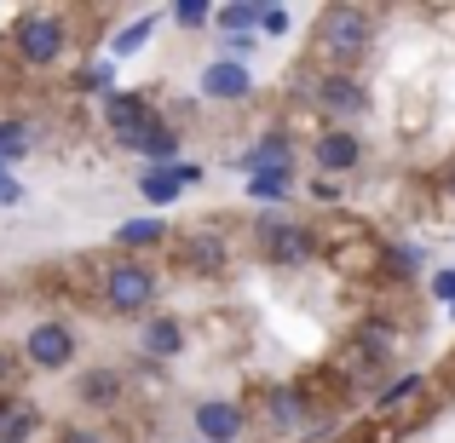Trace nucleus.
Here are the masks:
<instances>
[{
	"instance_id": "nucleus-1",
	"label": "nucleus",
	"mask_w": 455,
	"mask_h": 443,
	"mask_svg": "<svg viewBox=\"0 0 455 443\" xmlns=\"http://www.w3.org/2000/svg\"><path fill=\"white\" fill-rule=\"evenodd\" d=\"M317 41L329 58H340V64H352V58L369 52V18L357 6H329L317 23Z\"/></svg>"
},
{
	"instance_id": "nucleus-2",
	"label": "nucleus",
	"mask_w": 455,
	"mask_h": 443,
	"mask_svg": "<svg viewBox=\"0 0 455 443\" xmlns=\"http://www.w3.org/2000/svg\"><path fill=\"white\" fill-rule=\"evenodd\" d=\"M12 41H18V52L29 58V64H52V58L64 52V23H58L52 12H23Z\"/></svg>"
},
{
	"instance_id": "nucleus-3",
	"label": "nucleus",
	"mask_w": 455,
	"mask_h": 443,
	"mask_svg": "<svg viewBox=\"0 0 455 443\" xmlns=\"http://www.w3.org/2000/svg\"><path fill=\"white\" fill-rule=\"evenodd\" d=\"M104 294H110V305L122 311V317H139V311L150 305V294H156L150 265H110V282H104Z\"/></svg>"
},
{
	"instance_id": "nucleus-4",
	"label": "nucleus",
	"mask_w": 455,
	"mask_h": 443,
	"mask_svg": "<svg viewBox=\"0 0 455 443\" xmlns=\"http://www.w3.org/2000/svg\"><path fill=\"white\" fill-rule=\"evenodd\" d=\"M23 352H29V363H35V368H64L69 357H76V340H69L64 322H41V328H29Z\"/></svg>"
},
{
	"instance_id": "nucleus-5",
	"label": "nucleus",
	"mask_w": 455,
	"mask_h": 443,
	"mask_svg": "<svg viewBox=\"0 0 455 443\" xmlns=\"http://www.w3.org/2000/svg\"><path fill=\"white\" fill-rule=\"evenodd\" d=\"M259 242H266V254L277 259V265H306L311 259V236L289 219H266L259 225Z\"/></svg>"
},
{
	"instance_id": "nucleus-6",
	"label": "nucleus",
	"mask_w": 455,
	"mask_h": 443,
	"mask_svg": "<svg viewBox=\"0 0 455 443\" xmlns=\"http://www.w3.org/2000/svg\"><path fill=\"white\" fill-rule=\"evenodd\" d=\"M104 122H110V133L122 138L127 150H133V145H139V133H145L156 115H150V104H145V99H133V92H116V99L104 104Z\"/></svg>"
},
{
	"instance_id": "nucleus-7",
	"label": "nucleus",
	"mask_w": 455,
	"mask_h": 443,
	"mask_svg": "<svg viewBox=\"0 0 455 443\" xmlns=\"http://www.w3.org/2000/svg\"><path fill=\"white\" fill-rule=\"evenodd\" d=\"M317 104L352 122V115H363V110H369V92L357 87L352 75H323V81H317Z\"/></svg>"
},
{
	"instance_id": "nucleus-8",
	"label": "nucleus",
	"mask_w": 455,
	"mask_h": 443,
	"mask_svg": "<svg viewBox=\"0 0 455 443\" xmlns=\"http://www.w3.org/2000/svg\"><path fill=\"white\" fill-rule=\"evenodd\" d=\"M196 178H202V167H196V162H167V167H145V178H139V185H145V196H150V202H173L179 190L196 185Z\"/></svg>"
},
{
	"instance_id": "nucleus-9",
	"label": "nucleus",
	"mask_w": 455,
	"mask_h": 443,
	"mask_svg": "<svg viewBox=\"0 0 455 443\" xmlns=\"http://www.w3.org/2000/svg\"><path fill=\"white\" fill-rule=\"evenodd\" d=\"M196 432H202V443H231L236 432H243V409H236V403L208 398L196 409Z\"/></svg>"
},
{
	"instance_id": "nucleus-10",
	"label": "nucleus",
	"mask_w": 455,
	"mask_h": 443,
	"mask_svg": "<svg viewBox=\"0 0 455 443\" xmlns=\"http://www.w3.org/2000/svg\"><path fill=\"white\" fill-rule=\"evenodd\" d=\"M202 92H208V99H248V92H254V75H248L243 64H231V58H225V64H208Z\"/></svg>"
},
{
	"instance_id": "nucleus-11",
	"label": "nucleus",
	"mask_w": 455,
	"mask_h": 443,
	"mask_svg": "<svg viewBox=\"0 0 455 443\" xmlns=\"http://www.w3.org/2000/svg\"><path fill=\"white\" fill-rule=\"evenodd\" d=\"M41 415H35L29 398H0V443H29Z\"/></svg>"
},
{
	"instance_id": "nucleus-12",
	"label": "nucleus",
	"mask_w": 455,
	"mask_h": 443,
	"mask_svg": "<svg viewBox=\"0 0 455 443\" xmlns=\"http://www.w3.org/2000/svg\"><path fill=\"white\" fill-rule=\"evenodd\" d=\"M179 265H185V271H196V277H213V271L225 265V248L213 242V236H190V242L179 248Z\"/></svg>"
},
{
	"instance_id": "nucleus-13",
	"label": "nucleus",
	"mask_w": 455,
	"mask_h": 443,
	"mask_svg": "<svg viewBox=\"0 0 455 443\" xmlns=\"http://www.w3.org/2000/svg\"><path fill=\"white\" fill-rule=\"evenodd\" d=\"M357 162V138L352 133H323L317 138V167H329V173H340V167Z\"/></svg>"
},
{
	"instance_id": "nucleus-14",
	"label": "nucleus",
	"mask_w": 455,
	"mask_h": 443,
	"mask_svg": "<svg viewBox=\"0 0 455 443\" xmlns=\"http://www.w3.org/2000/svg\"><path fill=\"white\" fill-rule=\"evenodd\" d=\"M179 345H185V334H179L173 317H150V322H145V352H150V357H173Z\"/></svg>"
},
{
	"instance_id": "nucleus-15",
	"label": "nucleus",
	"mask_w": 455,
	"mask_h": 443,
	"mask_svg": "<svg viewBox=\"0 0 455 443\" xmlns=\"http://www.w3.org/2000/svg\"><path fill=\"white\" fill-rule=\"evenodd\" d=\"M139 155H150L156 167H167L173 162V150H179V138H173V127H162V122H150L145 133H139V145H133Z\"/></svg>"
},
{
	"instance_id": "nucleus-16",
	"label": "nucleus",
	"mask_w": 455,
	"mask_h": 443,
	"mask_svg": "<svg viewBox=\"0 0 455 443\" xmlns=\"http://www.w3.org/2000/svg\"><path fill=\"white\" fill-rule=\"evenodd\" d=\"M243 167H248V173H277V167H283V173H289V138H266V145H259V150H248L243 155Z\"/></svg>"
},
{
	"instance_id": "nucleus-17",
	"label": "nucleus",
	"mask_w": 455,
	"mask_h": 443,
	"mask_svg": "<svg viewBox=\"0 0 455 443\" xmlns=\"http://www.w3.org/2000/svg\"><path fill=\"white\" fill-rule=\"evenodd\" d=\"M18 155H29V127L0 122V162H18Z\"/></svg>"
},
{
	"instance_id": "nucleus-18",
	"label": "nucleus",
	"mask_w": 455,
	"mask_h": 443,
	"mask_svg": "<svg viewBox=\"0 0 455 443\" xmlns=\"http://www.w3.org/2000/svg\"><path fill=\"white\" fill-rule=\"evenodd\" d=\"M116 236H122L127 248H150V242H162V219H127Z\"/></svg>"
},
{
	"instance_id": "nucleus-19",
	"label": "nucleus",
	"mask_w": 455,
	"mask_h": 443,
	"mask_svg": "<svg viewBox=\"0 0 455 443\" xmlns=\"http://www.w3.org/2000/svg\"><path fill=\"white\" fill-rule=\"evenodd\" d=\"M271 421H277V426H300V392H294V386L271 392Z\"/></svg>"
},
{
	"instance_id": "nucleus-20",
	"label": "nucleus",
	"mask_w": 455,
	"mask_h": 443,
	"mask_svg": "<svg viewBox=\"0 0 455 443\" xmlns=\"http://www.w3.org/2000/svg\"><path fill=\"white\" fill-rule=\"evenodd\" d=\"M254 23H259V6H225V12H220V29H225V35H236V41H243Z\"/></svg>"
},
{
	"instance_id": "nucleus-21",
	"label": "nucleus",
	"mask_w": 455,
	"mask_h": 443,
	"mask_svg": "<svg viewBox=\"0 0 455 443\" xmlns=\"http://www.w3.org/2000/svg\"><path fill=\"white\" fill-rule=\"evenodd\" d=\"M150 41V18H139V23H127L122 35H116V58H127V52H139V46Z\"/></svg>"
},
{
	"instance_id": "nucleus-22",
	"label": "nucleus",
	"mask_w": 455,
	"mask_h": 443,
	"mask_svg": "<svg viewBox=\"0 0 455 443\" xmlns=\"http://www.w3.org/2000/svg\"><path fill=\"white\" fill-rule=\"evenodd\" d=\"M248 190H254V196H289V173H283V167H277V173H254Z\"/></svg>"
},
{
	"instance_id": "nucleus-23",
	"label": "nucleus",
	"mask_w": 455,
	"mask_h": 443,
	"mask_svg": "<svg viewBox=\"0 0 455 443\" xmlns=\"http://www.w3.org/2000/svg\"><path fill=\"white\" fill-rule=\"evenodd\" d=\"M81 398L87 403H110L116 398V375H87L81 380Z\"/></svg>"
},
{
	"instance_id": "nucleus-24",
	"label": "nucleus",
	"mask_w": 455,
	"mask_h": 443,
	"mask_svg": "<svg viewBox=\"0 0 455 443\" xmlns=\"http://www.w3.org/2000/svg\"><path fill=\"white\" fill-rule=\"evenodd\" d=\"M387 265H392V277H415V271H421V254H415V248H392Z\"/></svg>"
},
{
	"instance_id": "nucleus-25",
	"label": "nucleus",
	"mask_w": 455,
	"mask_h": 443,
	"mask_svg": "<svg viewBox=\"0 0 455 443\" xmlns=\"http://www.w3.org/2000/svg\"><path fill=\"white\" fill-rule=\"evenodd\" d=\"M173 18H179V23H185V29H196V23H208V18H213V12H208V6H202V0H185V6H179V12H173Z\"/></svg>"
},
{
	"instance_id": "nucleus-26",
	"label": "nucleus",
	"mask_w": 455,
	"mask_h": 443,
	"mask_svg": "<svg viewBox=\"0 0 455 443\" xmlns=\"http://www.w3.org/2000/svg\"><path fill=\"white\" fill-rule=\"evenodd\" d=\"M259 29L283 35V29H289V12H283V6H259Z\"/></svg>"
},
{
	"instance_id": "nucleus-27",
	"label": "nucleus",
	"mask_w": 455,
	"mask_h": 443,
	"mask_svg": "<svg viewBox=\"0 0 455 443\" xmlns=\"http://www.w3.org/2000/svg\"><path fill=\"white\" fill-rule=\"evenodd\" d=\"M18 196H23V185H18V178L6 173V162H0V208H12Z\"/></svg>"
},
{
	"instance_id": "nucleus-28",
	"label": "nucleus",
	"mask_w": 455,
	"mask_h": 443,
	"mask_svg": "<svg viewBox=\"0 0 455 443\" xmlns=\"http://www.w3.org/2000/svg\"><path fill=\"white\" fill-rule=\"evenodd\" d=\"M433 289H438V299H455V271H444V277H438Z\"/></svg>"
},
{
	"instance_id": "nucleus-29",
	"label": "nucleus",
	"mask_w": 455,
	"mask_h": 443,
	"mask_svg": "<svg viewBox=\"0 0 455 443\" xmlns=\"http://www.w3.org/2000/svg\"><path fill=\"white\" fill-rule=\"evenodd\" d=\"M64 443H104V438H92V432H69Z\"/></svg>"
},
{
	"instance_id": "nucleus-30",
	"label": "nucleus",
	"mask_w": 455,
	"mask_h": 443,
	"mask_svg": "<svg viewBox=\"0 0 455 443\" xmlns=\"http://www.w3.org/2000/svg\"><path fill=\"white\" fill-rule=\"evenodd\" d=\"M6 375H12V357H6V352H0V380H6Z\"/></svg>"
}]
</instances>
